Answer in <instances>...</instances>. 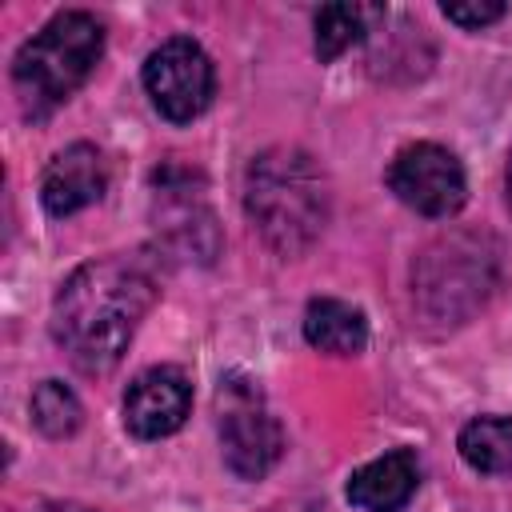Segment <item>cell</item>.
Returning a JSON list of instances; mask_svg holds the SVG:
<instances>
[{
	"instance_id": "obj_1",
	"label": "cell",
	"mask_w": 512,
	"mask_h": 512,
	"mask_svg": "<svg viewBox=\"0 0 512 512\" xmlns=\"http://www.w3.org/2000/svg\"><path fill=\"white\" fill-rule=\"evenodd\" d=\"M156 296L160 288L144 260L132 256L88 260L60 284L52 300V340L80 372L104 376L128 352Z\"/></svg>"
},
{
	"instance_id": "obj_2",
	"label": "cell",
	"mask_w": 512,
	"mask_h": 512,
	"mask_svg": "<svg viewBox=\"0 0 512 512\" xmlns=\"http://www.w3.org/2000/svg\"><path fill=\"white\" fill-rule=\"evenodd\" d=\"M244 212L276 256H304L332 212L328 176L304 148H268L244 172Z\"/></svg>"
},
{
	"instance_id": "obj_3",
	"label": "cell",
	"mask_w": 512,
	"mask_h": 512,
	"mask_svg": "<svg viewBox=\"0 0 512 512\" xmlns=\"http://www.w3.org/2000/svg\"><path fill=\"white\" fill-rule=\"evenodd\" d=\"M104 24L84 8L56 12L12 56V88L28 120L52 116L100 64Z\"/></svg>"
},
{
	"instance_id": "obj_4",
	"label": "cell",
	"mask_w": 512,
	"mask_h": 512,
	"mask_svg": "<svg viewBox=\"0 0 512 512\" xmlns=\"http://www.w3.org/2000/svg\"><path fill=\"white\" fill-rule=\"evenodd\" d=\"M496 240L484 232H448L424 248L412 268V292L428 320L460 324L496 284Z\"/></svg>"
},
{
	"instance_id": "obj_5",
	"label": "cell",
	"mask_w": 512,
	"mask_h": 512,
	"mask_svg": "<svg viewBox=\"0 0 512 512\" xmlns=\"http://www.w3.org/2000/svg\"><path fill=\"white\" fill-rule=\"evenodd\" d=\"M140 80L152 108L172 124L196 120L216 96L212 56L192 36H168L164 44H156L144 60Z\"/></svg>"
},
{
	"instance_id": "obj_6",
	"label": "cell",
	"mask_w": 512,
	"mask_h": 512,
	"mask_svg": "<svg viewBox=\"0 0 512 512\" xmlns=\"http://www.w3.org/2000/svg\"><path fill=\"white\" fill-rule=\"evenodd\" d=\"M220 452L232 476L260 480L284 452V428L264 408L260 392L240 380L220 384Z\"/></svg>"
},
{
	"instance_id": "obj_7",
	"label": "cell",
	"mask_w": 512,
	"mask_h": 512,
	"mask_svg": "<svg viewBox=\"0 0 512 512\" xmlns=\"http://www.w3.org/2000/svg\"><path fill=\"white\" fill-rule=\"evenodd\" d=\"M384 180L404 208L432 216V220L456 216L468 200V176H464L460 156L432 140H416V144L400 148L392 156Z\"/></svg>"
},
{
	"instance_id": "obj_8",
	"label": "cell",
	"mask_w": 512,
	"mask_h": 512,
	"mask_svg": "<svg viewBox=\"0 0 512 512\" xmlns=\"http://www.w3.org/2000/svg\"><path fill=\"white\" fill-rule=\"evenodd\" d=\"M156 192H152V212L164 244H172L180 256H216V220L204 204V192L192 188V172L164 164L156 168Z\"/></svg>"
},
{
	"instance_id": "obj_9",
	"label": "cell",
	"mask_w": 512,
	"mask_h": 512,
	"mask_svg": "<svg viewBox=\"0 0 512 512\" xmlns=\"http://www.w3.org/2000/svg\"><path fill=\"white\" fill-rule=\"evenodd\" d=\"M192 412V380L176 364L144 368L124 392V428L136 440L172 436Z\"/></svg>"
},
{
	"instance_id": "obj_10",
	"label": "cell",
	"mask_w": 512,
	"mask_h": 512,
	"mask_svg": "<svg viewBox=\"0 0 512 512\" xmlns=\"http://www.w3.org/2000/svg\"><path fill=\"white\" fill-rule=\"evenodd\" d=\"M104 188H108V164L96 144L80 140V144L60 148L48 160V168L40 176V204L48 216L64 220V216L96 204L104 196Z\"/></svg>"
},
{
	"instance_id": "obj_11",
	"label": "cell",
	"mask_w": 512,
	"mask_h": 512,
	"mask_svg": "<svg viewBox=\"0 0 512 512\" xmlns=\"http://www.w3.org/2000/svg\"><path fill=\"white\" fill-rule=\"evenodd\" d=\"M420 488V460L412 448H392L368 464H360L348 484L344 496L348 504H356L360 512H400Z\"/></svg>"
},
{
	"instance_id": "obj_12",
	"label": "cell",
	"mask_w": 512,
	"mask_h": 512,
	"mask_svg": "<svg viewBox=\"0 0 512 512\" xmlns=\"http://www.w3.org/2000/svg\"><path fill=\"white\" fill-rule=\"evenodd\" d=\"M304 340L328 356H356L368 344V320L348 300L316 296L304 308Z\"/></svg>"
},
{
	"instance_id": "obj_13",
	"label": "cell",
	"mask_w": 512,
	"mask_h": 512,
	"mask_svg": "<svg viewBox=\"0 0 512 512\" xmlns=\"http://www.w3.org/2000/svg\"><path fill=\"white\" fill-rule=\"evenodd\" d=\"M460 460L480 476H512V416H476L456 436Z\"/></svg>"
},
{
	"instance_id": "obj_14",
	"label": "cell",
	"mask_w": 512,
	"mask_h": 512,
	"mask_svg": "<svg viewBox=\"0 0 512 512\" xmlns=\"http://www.w3.org/2000/svg\"><path fill=\"white\" fill-rule=\"evenodd\" d=\"M380 16V8H368V4H324L320 12H316V36H312V48H316V56L328 64V60H336V56H344L352 44H360L364 40V32H368V20H376Z\"/></svg>"
},
{
	"instance_id": "obj_15",
	"label": "cell",
	"mask_w": 512,
	"mask_h": 512,
	"mask_svg": "<svg viewBox=\"0 0 512 512\" xmlns=\"http://www.w3.org/2000/svg\"><path fill=\"white\" fill-rule=\"evenodd\" d=\"M28 412H32V424L48 436V440H64L80 428L84 420V408L76 400V392L60 380H40L32 388V400H28Z\"/></svg>"
},
{
	"instance_id": "obj_16",
	"label": "cell",
	"mask_w": 512,
	"mask_h": 512,
	"mask_svg": "<svg viewBox=\"0 0 512 512\" xmlns=\"http://www.w3.org/2000/svg\"><path fill=\"white\" fill-rule=\"evenodd\" d=\"M452 24H460V28H484V24H492V20H500L504 16V4H444L440 8Z\"/></svg>"
},
{
	"instance_id": "obj_17",
	"label": "cell",
	"mask_w": 512,
	"mask_h": 512,
	"mask_svg": "<svg viewBox=\"0 0 512 512\" xmlns=\"http://www.w3.org/2000/svg\"><path fill=\"white\" fill-rule=\"evenodd\" d=\"M40 512H92V508H84V504H72V500H56V504H44Z\"/></svg>"
},
{
	"instance_id": "obj_18",
	"label": "cell",
	"mask_w": 512,
	"mask_h": 512,
	"mask_svg": "<svg viewBox=\"0 0 512 512\" xmlns=\"http://www.w3.org/2000/svg\"><path fill=\"white\" fill-rule=\"evenodd\" d=\"M504 188H508V208H512V152H508V172H504Z\"/></svg>"
}]
</instances>
